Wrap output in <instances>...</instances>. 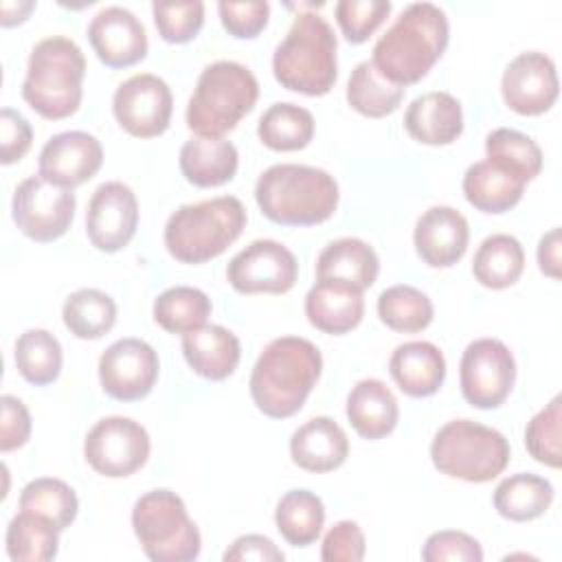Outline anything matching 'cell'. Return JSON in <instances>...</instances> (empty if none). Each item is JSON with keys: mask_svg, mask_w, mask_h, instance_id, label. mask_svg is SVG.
Listing matches in <instances>:
<instances>
[{"mask_svg": "<svg viewBox=\"0 0 562 562\" xmlns=\"http://www.w3.org/2000/svg\"><path fill=\"white\" fill-rule=\"evenodd\" d=\"M321 371L323 356L312 340L301 336L274 338L250 371V397L272 419L292 417L303 408Z\"/></svg>", "mask_w": 562, "mask_h": 562, "instance_id": "1", "label": "cell"}, {"mask_svg": "<svg viewBox=\"0 0 562 562\" xmlns=\"http://www.w3.org/2000/svg\"><path fill=\"white\" fill-rule=\"evenodd\" d=\"M450 37L448 18L432 2L408 4L373 46L378 72L406 88L417 83L443 55Z\"/></svg>", "mask_w": 562, "mask_h": 562, "instance_id": "2", "label": "cell"}, {"mask_svg": "<svg viewBox=\"0 0 562 562\" xmlns=\"http://www.w3.org/2000/svg\"><path fill=\"white\" fill-rule=\"evenodd\" d=\"M338 198L334 176L310 165H272L255 184V200L261 213L281 226L321 224L334 215Z\"/></svg>", "mask_w": 562, "mask_h": 562, "instance_id": "3", "label": "cell"}, {"mask_svg": "<svg viewBox=\"0 0 562 562\" xmlns=\"http://www.w3.org/2000/svg\"><path fill=\"white\" fill-rule=\"evenodd\" d=\"M336 48L338 42L329 22L318 13L303 11L274 48L272 72L285 90L323 97L338 77Z\"/></svg>", "mask_w": 562, "mask_h": 562, "instance_id": "4", "label": "cell"}, {"mask_svg": "<svg viewBox=\"0 0 562 562\" xmlns=\"http://www.w3.org/2000/svg\"><path fill=\"white\" fill-rule=\"evenodd\" d=\"M83 77L81 48L70 37L50 35L40 40L29 55L22 97L40 116L59 121L79 110Z\"/></svg>", "mask_w": 562, "mask_h": 562, "instance_id": "5", "label": "cell"}, {"mask_svg": "<svg viewBox=\"0 0 562 562\" xmlns=\"http://www.w3.org/2000/svg\"><path fill=\"white\" fill-rule=\"evenodd\" d=\"M248 215L235 195L182 204L165 224V246L180 263H204L220 257L246 228Z\"/></svg>", "mask_w": 562, "mask_h": 562, "instance_id": "6", "label": "cell"}, {"mask_svg": "<svg viewBox=\"0 0 562 562\" xmlns=\"http://www.w3.org/2000/svg\"><path fill=\"white\" fill-rule=\"evenodd\" d=\"M259 81L239 61L209 64L195 83L187 105V125L195 136H224L255 108Z\"/></svg>", "mask_w": 562, "mask_h": 562, "instance_id": "7", "label": "cell"}, {"mask_svg": "<svg viewBox=\"0 0 562 562\" xmlns=\"http://www.w3.org/2000/svg\"><path fill=\"white\" fill-rule=\"evenodd\" d=\"M509 441L496 428L472 419H452L443 424L430 443L432 465L468 483H487L509 463Z\"/></svg>", "mask_w": 562, "mask_h": 562, "instance_id": "8", "label": "cell"}, {"mask_svg": "<svg viewBox=\"0 0 562 562\" xmlns=\"http://www.w3.org/2000/svg\"><path fill=\"white\" fill-rule=\"evenodd\" d=\"M132 527L143 553L154 562H191L202 551L200 529L171 490L143 494L134 503Z\"/></svg>", "mask_w": 562, "mask_h": 562, "instance_id": "9", "label": "cell"}, {"mask_svg": "<svg viewBox=\"0 0 562 562\" xmlns=\"http://www.w3.org/2000/svg\"><path fill=\"white\" fill-rule=\"evenodd\" d=\"M75 206L72 189L57 187L42 176H29L13 191L11 215L29 239L48 244L66 235L75 220Z\"/></svg>", "mask_w": 562, "mask_h": 562, "instance_id": "10", "label": "cell"}, {"mask_svg": "<svg viewBox=\"0 0 562 562\" xmlns=\"http://www.w3.org/2000/svg\"><path fill=\"white\" fill-rule=\"evenodd\" d=\"M149 450L151 441L145 426L121 415L99 419L83 441V457L90 468L110 479H123L140 470Z\"/></svg>", "mask_w": 562, "mask_h": 562, "instance_id": "11", "label": "cell"}, {"mask_svg": "<svg viewBox=\"0 0 562 562\" xmlns=\"http://www.w3.org/2000/svg\"><path fill=\"white\" fill-rule=\"evenodd\" d=\"M459 382L468 404L498 408L516 382L514 353L496 338L472 340L461 356Z\"/></svg>", "mask_w": 562, "mask_h": 562, "instance_id": "12", "label": "cell"}, {"mask_svg": "<svg viewBox=\"0 0 562 562\" xmlns=\"http://www.w3.org/2000/svg\"><path fill=\"white\" fill-rule=\"evenodd\" d=\"M299 263L274 239H255L226 266V279L239 294H285L294 288Z\"/></svg>", "mask_w": 562, "mask_h": 562, "instance_id": "13", "label": "cell"}, {"mask_svg": "<svg viewBox=\"0 0 562 562\" xmlns=\"http://www.w3.org/2000/svg\"><path fill=\"white\" fill-rule=\"evenodd\" d=\"M112 112L127 134L154 138L169 127L173 97L165 79L151 72H138L119 83L112 97Z\"/></svg>", "mask_w": 562, "mask_h": 562, "instance_id": "14", "label": "cell"}, {"mask_svg": "<svg viewBox=\"0 0 562 562\" xmlns=\"http://www.w3.org/2000/svg\"><path fill=\"white\" fill-rule=\"evenodd\" d=\"M158 353L140 338H119L99 358L101 389L119 402L149 395L158 378Z\"/></svg>", "mask_w": 562, "mask_h": 562, "instance_id": "15", "label": "cell"}, {"mask_svg": "<svg viewBox=\"0 0 562 562\" xmlns=\"http://www.w3.org/2000/svg\"><path fill=\"white\" fill-rule=\"evenodd\" d=\"M558 92L560 81L555 64L540 50H525L516 55L501 79L505 105L522 116H538L551 110Z\"/></svg>", "mask_w": 562, "mask_h": 562, "instance_id": "16", "label": "cell"}, {"mask_svg": "<svg viewBox=\"0 0 562 562\" xmlns=\"http://www.w3.org/2000/svg\"><path fill=\"white\" fill-rule=\"evenodd\" d=\"M138 226V202L134 191L110 180L94 189L86 211V233L97 250L116 252L125 248Z\"/></svg>", "mask_w": 562, "mask_h": 562, "instance_id": "17", "label": "cell"}, {"mask_svg": "<svg viewBox=\"0 0 562 562\" xmlns=\"http://www.w3.org/2000/svg\"><path fill=\"white\" fill-rule=\"evenodd\" d=\"M103 162V147L97 136L79 130L59 132L50 136L37 160V169L44 180L75 189L90 180Z\"/></svg>", "mask_w": 562, "mask_h": 562, "instance_id": "18", "label": "cell"}, {"mask_svg": "<svg viewBox=\"0 0 562 562\" xmlns=\"http://www.w3.org/2000/svg\"><path fill=\"white\" fill-rule=\"evenodd\" d=\"M88 40L97 57L110 68H127L145 59L147 31L125 7H103L88 24Z\"/></svg>", "mask_w": 562, "mask_h": 562, "instance_id": "19", "label": "cell"}, {"mask_svg": "<svg viewBox=\"0 0 562 562\" xmlns=\"http://www.w3.org/2000/svg\"><path fill=\"white\" fill-rule=\"evenodd\" d=\"M413 241L419 259L430 268H450L468 250L470 226L461 211L437 204L426 209L415 224Z\"/></svg>", "mask_w": 562, "mask_h": 562, "instance_id": "20", "label": "cell"}, {"mask_svg": "<svg viewBox=\"0 0 562 562\" xmlns=\"http://www.w3.org/2000/svg\"><path fill=\"white\" fill-rule=\"evenodd\" d=\"M347 454L349 439L327 415L307 419L290 437V457L294 465L307 472H331L347 461Z\"/></svg>", "mask_w": 562, "mask_h": 562, "instance_id": "21", "label": "cell"}, {"mask_svg": "<svg viewBox=\"0 0 562 562\" xmlns=\"http://www.w3.org/2000/svg\"><path fill=\"white\" fill-rule=\"evenodd\" d=\"M404 127L417 143L450 145L463 132L461 103L443 90L424 92L406 108Z\"/></svg>", "mask_w": 562, "mask_h": 562, "instance_id": "22", "label": "cell"}, {"mask_svg": "<svg viewBox=\"0 0 562 562\" xmlns=\"http://www.w3.org/2000/svg\"><path fill=\"white\" fill-rule=\"evenodd\" d=\"M389 371L402 393L411 397H428L435 395L446 380V358L437 345L428 340H411L393 349Z\"/></svg>", "mask_w": 562, "mask_h": 562, "instance_id": "23", "label": "cell"}, {"mask_svg": "<svg viewBox=\"0 0 562 562\" xmlns=\"http://www.w3.org/2000/svg\"><path fill=\"white\" fill-rule=\"evenodd\" d=\"M305 316L325 334H347L358 327L364 316L362 292L345 283L318 279L305 294Z\"/></svg>", "mask_w": 562, "mask_h": 562, "instance_id": "24", "label": "cell"}, {"mask_svg": "<svg viewBox=\"0 0 562 562\" xmlns=\"http://www.w3.org/2000/svg\"><path fill=\"white\" fill-rule=\"evenodd\" d=\"M182 353L189 367L204 380H226L239 364V338L222 325H202L182 334Z\"/></svg>", "mask_w": 562, "mask_h": 562, "instance_id": "25", "label": "cell"}, {"mask_svg": "<svg viewBox=\"0 0 562 562\" xmlns=\"http://www.w3.org/2000/svg\"><path fill=\"white\" fill-rule=\"evenodd\" d=\"M380 272L375 250L358 237H340L329 241L316 259V279L351 285L360 292L371 288Z\"/></svg>", "mask_w": 562, "mask_h": 562, "instance_id": "26", "label": "cell"}, {"mask_svg": "<svg viewBox=\"0 0 562 562\" xmlns=\"http://www.w3.org/2000/svg\"><path fill=\"white\" fill-rule=\"evenodd\" d=\"M347 419L360 437L375 441L393 432L400 419V406L382 380L364 378L347 395Z\"/></svg>", "mask_w": 562, "mask_h": 562, "instance_id": "27", "label": "cell"}, {"mask_svg": "<svg viewBox=\"0 0 562 562\" xmlns=\"http://www.w3.org/2000/svg\"><path fill=\"white\" fill-rule=\"evenodd\" d=\"M237 147L224 136H191L180 147V171L195 187H220L237 171Z\"/></svg>", "mask_w": 562, "mask_h": 562, "instance_id": "28", "label": "cell"}, {"mask_svg": "<svg viewBox=\"0 0 562 562\" xmlns=\"http://www.w3.org/2000/svg\"><path fill=\"white\" fill-rule=\"evenodd\" d=\"M525 184L527 182L522 178L490 160H479L470 165L461 182L465 200L476 211L494 215L514 209L525 193Z\"/></svg>", "mask_w": 562, "mask_h": 562, "instance_id": "29", "label": "cell"}, {"mask_svg": "<svg viewBox=\"0 0 562 562\" xmlns=\"http://www.w3.org/2000/svg\"><path fill=\"white\" fill-rule=\"evenodd\" d=\"M525 270L522 244L507 233L485 237L472 259L474 279L490 290H505L514 285Z\"/></svg>", "mask_w": 562, "mask_h": 562, "instance_id": "30", "label": "cell"}, {"mask_svg": "<svg viewBox=\"0 0 562 562\" xmlns=\"http://www.w3.org/2000/svg\"><path fill=\"white\" fill-rule=\"evenodd\" d=\"M494 509L514 522L540 518L553 503V485L538 474L518 472L503 479L492 496Z\"/></svg>", "mask_w": 562, "mask_h": 562, "instance_id": "31", "label": "cell"}, {"mask_svg": "<svg viewBox=\"0 0 562 562\" xmlns=\"http://www.w3.org/2000/svg\"><path fill=\"white\" fill-rule=\"evenodd\" d=\"M274 522L288 544L310 547L323 531L325 505L310 490H290L277 503Z\"/></svg>", "mask_w": 562, "mask_h": 562, "instance_id": "32", "label": "cell"}, {"mask_svg": "<svg viewBox=\"0 0 562 562\" xmlns=\"http://www.w3.org/2000/svg\"><path fill=\"white\" fill-rule=\"evenodd\" d=\"M259 140L274 151H296L314 138V116L307 108L279 101L272 103L259 119Z\"/></svg>", "mask_w": 562, "mask_h": 562, "instance_id": "33", "label": "cell"}, {"mask_svg": "<svg viewBox=\"0 0 562 562\" xmlns=\"http://www.w3.org/2000/svg\"><path fill=\"white\" fill-rule=\"evenodd\" d=\"M7 555L13 562H48L59 549V529L46 518L20 509L7 527Z\"/></svg>", "mask_w": 562, "mask_h": 562, "instance_id": "34", "label": "cell"}, {"mask_svg": "<svg viewBox=\"0 0 562 562\" xmlns=\"http://www.w3.org/2000/svg\"><path fill=\"white\" fill-rule=\"evenodd\" d=\"M61 318L68 331L81 340H97L116 323V303L97 288H81L64 301Z\"/></svg>", "mask_w": 562, "mask_h": 562, "instance_id": "35", "label": "cell"}, {"mask_svg": "<svg viewBox=\"0 0 562 562\" xmlns=\"http://www.w3.org/2000/svg\"><path fill=\"white\" fill-rule=\"evenodd\" d=\"M402 86L384 79L378 68L367 59L360 61L347 81V101L349 105L369 119H380L386 114H393L402 99H404Z\"/></svg>", "mask_w": 562, "mask_h": 562, "instance_id": "36", "label": "cell"}, {"mask_svg": "<svg viewBox=\"0 0 562 562\" xmlns=\"http://www.w3.org/2000/svg\"><path fill=\"white\" fill-rule=\"evenodd\" d=\"M211 299L191 285H173L154 301V321L169 334H189L211 316Z\"/></svg>", "mask_w": 562, "mask_h": 562, "instance_id": "37", "label": "cell"}, {"mask_svg": "<svg viewBox=\"0 0 562 562\" xmlns=\"http://www.w3.org/2000/svg\"><path fill=\"white\" fill-rule=\"evenodd\" d=\"M13 358L20 375L35 386L55 382L61 373V345L46 329H26L18 336Z\"/></svg>", "mask_w": 562, "mask_h": 562, "instance_id": "38", "label": "cell"}, {"mask_svg": "<svg viewBox=\"0 0 562 562\" xmlns=\"http://www.w3.org/2000/svg\"><path fill=\"white\" fill-rule=\"evenodd\" d=\"M20 509L33 512L48 522H53L59 531L70 527L79 512V501L75 490L53 476H40L29 481L20 492Z\"/></svg>", "mask_w": 562, "mask_h": 562, "instance_id": "39", "label": "cell"}, {"mask_svg": "<svg viewBox=\"0 0 562 562\" xmlns=\"http://www.w3.org/2000/svg\"><path fill=\"white\" fill-rule=\"evenodd\" d=\"M432 314L435 310L430 299L408 283L391 285L378 296L380 321L400 334H415L426 329L432 321Z\"/></svg>", "mask_w": 562, "mask_h": 562, "instance_id": "40", "label": "cell"}, {"mask_svg": "<svg viewBox=\"0 0 562 562\" xmlns=\"http://www.w3.org/2000/svg\"><path fill=\"white\" fill-rule=\"evenodd\" d=\"M485 160L512 171L525 182L533 180L542 171V149L538 143L512 127L492 130L485 138Z\"/></svg>", "mask_w": 562, "mask_h": 562, "instance_id": "41", "label": "cell"}, {"mask_svg": "<svg viewBox=\"0 0 562 562\" xmlns=\"http://www.w3.org/2000/svg\"><path fill=\"white\" fill-rule=\"evenodd\" d=\"M560 419L562 397L555 395L542 411H538L525 428V448L542 465L560 468Z\"/></svg>", "mask_w": 562, "mask_h": 562, "instance_id": "42", "label": "cell"}, {"mask_svg": "<svg viewBox=\"0 0 562 562\" xmlns=\"http://www.w3.org/2000/svg\"><path fill=\"white\" fill-rule=\"evenodd\" d=\"M154 22L160 37L169 44L191 42L204 24V2L184 0V2H154L151 4Z\"/></svg>", "mask_w": 562, "mask_h": 562, "instance_id": "43", "label": "cell"}, {"mask_svg": "<svg viewBox=\"0 0 562 562\" xmlns=\"http://www.w3.org/2000/svg\"><path fill=\"white\" fill-rule=\"evenodd\" d=\"M389 0H338L336 2V22L351 44L367 42L380 24L389 18Z\"/></svg>", "mask_w": 562, "mask_h": 562, "instance_id": "44", "label": "cell"}, {"mask_svg": "<svg viewBox=\"0 0 562 562\" xmlns=\"http://www.w3.org/2000/svg\"><path fill=\"white\" fill-rule=\"evenodd\" d=\"M422 560L426 562H481L483 549L476 538L465 531L441 529L426 538L422 547Z\"/></svg>", "mask_w": 562, "mask_h": 562, "instance_id": "45", "label": "cell"}, {"mask_svg": "<svg viewBox=\"0 0 562 562\" xmlns=\"http://www.w3.org/2000/svg\"><path fill=\"white\" fill-rule=\"evenodd\" d=\"M222 26L239 40L257 37L270 18V4L266 0H250V2H217Z\"/></svg>", "mask_w": 562, "mask_h": 562, "instance_id": "46", "label": "cell"}, {"mask_svg": "<svg viewBox=\"0 0 562 562\" xmlns=\"http://www.w3.org/2000/svg\"><path fill=\"white\" fill-rule=\"evenodd\" d=\"M364 551V533L356 520H338L321 544V558L325 562H360Z\"/></svg>", "mask_w": 562, "mask_h": 562, "instance_id": "47", "label": "cell"}, {"mask_svg": "<svg viewBox=\"0 0 562 562\" xmlns=\"http://www.w3.org/2000/svg\"><path fill=\"white\" fill-rule=\"evenodd\" d=\"M33 130L31 123L13 108L0 110V160L2 165H11L31 149Z\"/></svg>", "mask_w": 562, "mask_h": 562, "instance_id": "48", "label": "cell"}, {"mask_svg": "<svg viewBox=\"0 0 562 562\" xmlns=\"http://www.w3.org/2000/svg\"><path fill=\"white\" fill-rule=\"evenodd\" d=\"M0 450L11 452L22 448L31 437V415L22 400L15 395L0 397Z\"/></svg>", "mask_w": 562, "mask_h": 562, "instance_id": "49", "label": "cell"}, {"mask_svg": "<svg viewBox=\"0 0 562 562\" xmlns=\"http://www.w3.org/2000/svg\"><path fill=\"white\" fill-rule=\"evenodd\" d=\"M226 562H248V560H257V562H283V551L266 536L261 533H246L239 536L237 540H233V544L224 551L222 555Z\"/></svg>", "mask_w": 562, "mask_h": 562, "instance_id": "50", "label": "cell"}, {"mask_svg": "<svg viewBox=\"0 0 562 562\" xmlns=\"http://www.w3.org/2000/svg\"><path fill=\"white\" fill-rule=\"evenodd\" d=\"M538 266L547 277L560 279V228L558 226L540 237Z\"/></svg>", "mask_w": 562, "mask_h": 562, "instance_id": "51", "label": "cell"}, {"mask_svg": "<svg viewBox=\"0 0 562 562\" xmlns=\"http://www.w3.org/2000/svg\"><path fill=\"white\" fill-rule=\"evenodd\" d=\"M35 9V2L26 0V2H2L0 4V11H2V18H0V24L2 26H13V24H20L26 20V15Z\"/></svg>", "mask_w": 562, "mask_h": 562, "instance_id": "52", "label": "cell"}]
</instances>
